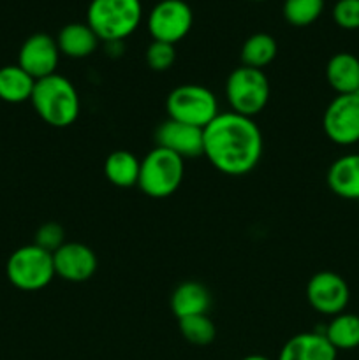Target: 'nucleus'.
I'll list each match as a JSON object with an SVG mask.
<instances>
[{"instance_id":"nucleus-1","label":"nucleus","mask_w":359,"mask_h":360,"mask_svg":"<svg viewBox=\"0 0 359 360\" xmlns=\"http://www.w3.org/2000/svg\"><path fill=\"white\" fill-rule=\"evenodd\" d=\"M263 134L253 118L238 112H218L204 127V157L218 172L245 176L263 157Z\"/></svg>"},{"instance_id":"nucleus-2","label":"nucleus","mask_w":359,"mask_h":360,"mask_svg":"<svg viewBox=\"0 0 359 360\" xmlns=\"http://www.w3.org/2000/svg\"><path fill=\"white\" fill-rule=\"evenodd\" d=\"M32 105L48 125L65 129L73 125L81 111V101L76 86L62 74H51L35 81Z\"/></svg>"},{"instance_id":"nucleus-3","label":"nucleus","mask_w":359,"mask_h":360,"mask_svg":"<svg viewBox=\"0 0 359 360\" xmlns=\"http://www.w3.org/2000/svg\"><path fill=\"white\" fill-rule=\"evenodd\" d=\"M141 20V0H92L87 9L88 27L104 42H122L136 32Z\"/></svg>"},{"instance_id":"nucleus-4","label":"nucleus","mask_w":359,"mask_h":360,"mask_svg":"<svg viewBox=\"0 0 359 360\" xmlns=\"http://www.w3.org/2000/svg\"><path fill=\"white\" fill-rule=\"evenodd\" d=\"M185 174V164L180 155L155 146L141 160L137 186L151 199H165L180 188Z\"/></svg>"},{"instance_id":"nucleus-5","label":"nucleus","mask_w":359,"mask_h":360,"mask_svg":"<svg viewBox=\"0 0 359 360\" xmlns=\"http://www.w3.org/2000/svg\"><path fill=\"white\" fill-rule=\"evenodd\" d=\"M270 81L264 70L241 65L229 74L225 97L232 112L253 118L264 111L270 101Z\"/></svg>"},{"instance_id":"nucleus-6","label":"nucleus","mask_w":359,"mask_h":360,"mask_svg":"<svg viewBox=\"0 0 359 360\" xmlns=\"http://www.w3.org/2000/svg\"><path fill=\"white\" fill-rule=\"evenodd\" d=\"M165 109L171 120L204 129L218 115V101L211 90L203 84H180L165 101Z\"/></svg>"},{"instance_id":"nucleus-7","label":"nucleus","mask_w":359,"mask_h":360,"mask_svg":"<svg viewBox=\"0 0 359 360\" xmlns=\"http://www.w3.org/2000/svg\"><path fill=\"white\" fill-rule=\"evenodd\" d=\"M55 276L53 253L37 245L21 246L7 260V278L20 290H41L48 287Z\"/></svg>"},{"instance_id":"nucleus-8","label":"nucleus","mask_w":359,"mask_h":360,"mask_svg":"<svg viewBox=\"0 0 359 360\" xmlns=\"http://www.w3.org/2000/svg\"><path fill=\"white\" fill-rule=\"evenodd\" d=\"M194 23V13L185 0H160L148 16V32L153 41L176 44L187 37Z\"/></svg>"},{"instance_id":"nucleus-9","label":"nucleus","mask_w":359,"mask_h":360,"mask_svg":"<svg viewBox=\"0 0 359 360\" xmlns=\"http://www.w3.org/2000/svg\"><path fill=\"white\" fill-rule=\"evenodd\" d=\"M324 132L338 146L359 143V94L336 95L324 111Z\"/></svg>"},{"instance_id":"nucleus-10","label":"nucleus","mask_w":359,"mask_h":360,"mask_svg":"<svg viewBox=\"0 0 359 360\" xmlns=\"http://www.w3.org/2000/svg\"><path fill=\"white\" fill-rule=\"evenodd\" d=\"M306 299L320 315L336 316L347 308L351 290L340 274L333 271H320L310 278L306 285Z\"/></svg>"},{"instance_id":"nucleus-11","label":"nucleus","mask_w":359,"mask_h":360,"mask_svg":"<svg viewBox=\"0 0 359 360\" xmlns=\"http://www.w3.org/2000/svg\"><path fill=\"white\" fill-rule=\"evenodd\" d=\"M60 49L56 39L48 34H34L23 42L18 55V65L30 74L35 81L56 72Z\"/></svg>"},{"instance_id":"nucleus-12","label":"nucleus","mask_w":359,"mask_h":360,"mask_svg":"<svg viewBox=\"0 0 359 360\" xmlns=\"http://www.w3.org/2000/svg\"><path fill=\"white\" fill-rule=\"evenodd\" d=\"M55 274L70 283H83L88 281L97 271V255L90 246L83 243H63L53 253Z\"/></svg>"},{"instance_id":"nucleus-13","label":"nucleus","mask_w":359,"mask_h":360,"mask_svg":"<svg viewBox=\"0 0 359 360\" xmlns=\"http://www.w3.org/2000/svg\"><path fill=\"white\" fill-rule=\"evenodd\" d=\"M155 143L180 155L183 160L201 157L204 153V129L168 118L155 130Z\"/></svg>"},{"instance_id":"nucleus-14","label":"nucleus","mask_w":359,"mask_h":360,"mask_svg":"<svg viewBox=\"0 0 359 360\" xmlns=\"http://www.w3.org/2000/svg\"><path fill=\"white\" fill-rule=\"evenodd\" d=\"M336 354L322 333H301L282 347L278 360H336Z\"/></svg>"},{"instance_id":"nucleus-15","label":"nucleus","mask_w":359,"mask_h":360,"mask_svg":"<svg viewBox=\"0 0 359 360\" xmlns=\"http://www.w3.org/2000/svg\"><path fill=\"white\" fill-rule=\"evenodd\" d=\"M326 179L334 195L347 200H359V153L336 158L327 169Z\"/></svg>"},{"instance_id":"nucleus-16","label":"nucleus","mask_w":359,"mask_h":360,"mask_svg":"<svg viewBox=\"0 0 359 360\" xmlns=\"http://www.w3.org/2000/svg\"><path fill=\"white\" fill-rule=\"evenodd\" d=\"M211 306V294L199 281H185L178 285L171 295V309L176 319L194 315H208Z\"/></svg>"},{"instance_id":"nucleus-17","label":"nucleus","mask_w":359,"mask_h":360,"mask_svg":"<svg viewBox=\"0 0 359 360\" xmlns=\"http://www.w3.org/2000/svg\"><path fill=\"white\" fill-rule=\"evenodd\" d=\"M326 79L338 95L359 94V58L352 53H336L326 65Z\"/></svg>"},{"instance_id":"nucleus-18","label":"nucleus","mask_w":359,"mask_h":360,"mask_svg":"<svg viewBox=\"0 0 359 360\" xmlns=\"http://www.w3.org/2000/svg\"><path fill=\"white\" fill-rule=\"evenodd\" d=\"M60 55L69 58H87L97 49L99 37L88 23H69L56 35Z\"/></svg>"},{"instance_id":"nucleus-19","label":"nucleus","mask_w":359,"mask_h":360,"mask_svg":"<svg viewBox=\"0 0 359 360\" xmlns=\"http://www.w3.org/2000/svg\"><path fill=\"white\" fill-rule=\"evenodd\" d=\"M141 160L127 150L113 151L104 162V174L111 185L118 188H130L139 179Z\"/></svg>"},{"instance_id":"nucleus-20","label":"nucleus","mask_w":359,"mask_h":360,"mask_svg":"<svg viewBox=\"0 0 359 360\" xmlns=\"http://www.w3.org/2000/svg\"><path fill=\"white\" fill-rule=\"evenodd\" d=\"M35 79L20 65H6L0 69V98L9 104L30 101Z\"/></svg>"},{"instance_id":"nucleus-21","label":"nucleus","mask_w":359,"mask_h":360,"mask_svg":"<svg viewBox=\"0 0 359 360\" xmlns=\"http://www.w3.org/2000/svg\"><path fill=\"white\" fill-rule=\"evenodd\" d=\"M322 334L336 352L354 350L359 347V316L354 313H340L333 316Z\"/></svg>"},{"instance_id":"nucleus-22","label":"nucleus","mask_w":359,"mask_h":360,"mask_svg":"<svg viewBox=\"0 0 359 360\" xmlns=\"http://www.w3.org/2000/svg\"><path fill=\"white\" fill-rule=\"evenodd\" d=\"M278 51L277 41L273 35L264 34V32H257V34L250 35L241 46V62L243 65L253 67V69H260L270 65L275 60Z\"/></svg>"},{"instance_id":"nucleus-23","label":"nucleus","mask_w":359,"mask_h":360,"mask_svg":"<svg viewBox=\"0 0 359 360\" xmlns=\"http://www.w3.org/2000/svg\"><path fill=\"white\" fill-rule=\"evenodd\" d=\"M178 327L182 336L189 343L196 345V347H206L217 336L215 323L211 322V319L208 315H194L180 319Z\"/></svg>"},{"instance_id":"nucleus-24","label":"nucleus","mask_w":359,"mask_h":360,"mask_svg":"<svg viewBox=\"0 0 359 360\" xmlns=\"http://www.w3.org/2000/svg\"><path fill=\"white\" fill-rule=\"evenodd\" d=\"M284 18L294 27H308L319 20L324 11V0H284Z\"/></svg>"},{"instance_id":"nucleus-25","label":"nucleus","mask_w":359,"mask_h":360,"mask_svg":"<svg viewBox=\"0 0 359 360\" xmlns=\"http://www.w3.org/2000/svg\"><path fill=\"white\" fill-rule=\"evenodd\" d=\"M146 58L148 67L155 72H164V70H169L172 67L176 60V49L175 44H168V42L153 41L146 48Z\"/></svg>"},{"instance_id":"nucleus-26","label":"nucleus","mask_w":359,"mask_h":360,"mask_svg":"<svg viewBox=\"0 0 359 360\" xmlns=\"http://www.w3.org/2000/svg\"><path fill=\"white\" fill-rule=\"evenodd\" d=\"M63 238H65V232H63L62 225L55 224V221H48V224L41 225L39 231L35 232V243L39 248L46 250L49 253H55L60 246L63 245Z\"/></svg>"},{"instance_id":"nucleus-27","label":"nucleus","mask_w":359,"mask_h":360,"mask_svg":"<svg viewBox=\"0 0 359 360\" xmlns=\"http://www.w3.org/2000/svg\"><path fill=\"white\" fill-rule=\"evenodd\" d=\"M334 23L345 30L359 28V0H338L333 7Z\"/></svg>"},{"instance_id":"nucleus-28","label":"nucleus","mask_w":359,"mask_h":360,"mask_svg":"<svg viewBox=\"0 0 359 360\" xmlns=\"http://www.w3.org/2000/svg\"><path fill=\"white\" fill-rule=\"evenodd\" d=\"M241 360H270V359L264 357V355H248V357H245Z\"/></svg>"},{"instance_id":"nucleus-29","label":"nucleus","mask_w":359,"mask_h":360,"mask_svg":"<svg viewBox=\"0 0 359 360\" xmlns=\"http://www.w3.org/2000/svg\"><path fill=\"white\" fill-rule=\"evenodd\" d=\"M253 2H263V0H253Z\"/></svg>"}]
</instances>
